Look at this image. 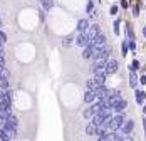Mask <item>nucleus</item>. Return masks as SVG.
<instances>
[{
  "mask_svg": "<svg viewBox=\"0 0 146 141\" xmlns=\"http://www.w3.org/2000/svg\"><path fill=\"white\" fill-rule=\"evenodd\" d=\"M111 54V47L101 45V47H92V59H108Z\"/></svg>",
  "mask_w": 146,
  "mask_h": 141,
  "instance_id": "1",
  "label": "nucleus"
},
{
  "mask_svg": "<svg viewBox=\"0 0 146 141\" xmlns=\"http://www.w3.org/2000/svg\"><path fill=\"white\" fill-rule=\"evenodd\" d=\"M106 42H108V41H106V37L102 35L101 32L89 39V45H91V47H101V45H106Z\"/></svg>",
  "mask_w": 146,
  "mask_h": 141,
  "instance_id": "2",
  "label": "nucleus"
},
{
  "mask_svg": "<svg viewBox=\"0 0 146 141\" xmlns=\"http://www.w3.org/2000/svg\"><path fill=\"white\" fill-rule=\"evenodd\" d=\"M123 121H124V114H117V116H114V118H111V121H109V129L111 131H117L119 128H121V124H123Z\"/></svg>",
  "mask_w": 146,
  "mask_h": 141,
  "instance_id": "3",
  "label": "nucleus"
},
{
  "mask_svg": "<svg viewBox=\"0 0 146 141\" xmlns=\"http://www.w3.org/2000/svg\"><path fill=\"white\" fill-rule=\"evenodd\" d=\"M0 104H3V106H10L12 104V92L9 89H2L0 87Z\"/></svg>",
  "mask_w": 146,
  "mask_h": 141,
  "instance_id": "4",
  "label": "nucleus"
},
{
  "mask_svg": "<svg viewBox=\"0 0 146 141\" xmlns=\"http://www.w3.org/2000/svg\"><path fill=\"white\" fill-rule=\"evenodd\" d=\"M117 70V61L116 59H106V74H114Z\"/></svg>",
  "mask_w": 146,
  "mask_h": 141,
  "instance_id": "5",
  "label": "nucleus"
},
{
  "mask_svg": "<svg viewBox=\"0 0 146 141\" xmlns=\"http://www.w3.org/2000/svg\"><path fill=\"white\" fill-rule=\"evenodd\" d=\"M119 129L123 131V134H131V131L134 129V123H133L131 119H124Z\"/></svg>",
  "mask_w": 146,
  "mask_h": 141,
  "instance_id": "6",
  "label": "nucleus"
},
{
  "mask_svg": "<svg viewBox=\"0 0 146 141\" xmlns=\"http://www.w3.org/2000/svg\"><path fill=\"white\" fill-rule=\"evenodd\" d=\"M76 42H77L79 47H86V45H89V35L86 34V32H79V35H77Z\"/></svg>",
  "mask_w": 146,
  "mask_h": 141,
  "instance_id": "7",
  "label": "nucleus"
},
{
  "mask_svg": "<svg viewBox=\"0 0 146 141\" xmlns=\"http://www.w3.org/2000/svg\"><path fill=\"white\" fill-rule=\"evenodd\" d=\"M94 94H96V99H104L108 94H109V91L104 87V84L102 86H98L96 89H94Z\"/></svg>",
  "mask_w": 146,
  "mask_h": 141,
  "instance_id": "8",
  "label": "nucleus"
},
{
  "mask_svg": "<svg viewBox=\"0 0 146 141\" xmlns=\"http://www.w3.org/2000/svg\"><path fill=\"white\" fill-rule=\"evenodd\" d=\"M126 106H128V102H126V99H119V101H117L116 104H114V108H113V111H116L117 114L119 113H123V111H124V109H126Z\"/></svg>",
  "mask_w": 146,
  "mask_h": 141,
  "instance_id": "9",
  "label": "nucleus"
},
{
  "mask_svg": "<svg viewBox=\"0 0 146 141\" xmlns=\"http://www.w3.org/2000/svg\"><path fill=\"white\" fill-rule=\"evenodd\" d=\"M91 123L94 124V126H102L104 124V118H102V114L99 113H96V114H92V118H91Z\"/></svg>",
  "mask_w": 146,
  "mask_h": 141,
  "instance_id": "10",
  "label": "nucleus"
},
{
  "mask_svg": "<svg viewBox=\"0 0 146 141\" xmlns=\"http://www.w3.org/2000/svg\"><path fill=\"white\" fill-rule=\"evenodd\" d=\"M99 32H101V27H99L98 24H92V25H89L88 30H86V34L89 35V39H91V37H94V35H96V34H99Z\"/></svg>",
  "mask_w": 146,
  "mask_h": 141,
  "instance_id": "11",
  "label": "nucleus"
},
{
  "mask_svg": "<svg viewBox=\"0 0 146 141\" xmlns=\"http://www.w3.org/2000/svg\"><path fill=\"white\" fill-rule=\"evenodd\" d=\"M10 114H12L10 106H3V104H0V119H2V121H3V119H7Z\"/></svg>",
  "mask_w": 146,
  "mask_h": 141,
  "instance_id": "12",
  "label": "nucleus"
},
{
  "mask_svg": "<svg viewBox=\"0 0 146 141\" xmlns=\"http://www.w3.org/2000/svg\"><path fill=\"white\" fill-rule=\"evenodd\" d=\"M89 27V22H88V19H81L79 22H77V30L79 32H86Z\"/></svg>",
  "mask_w": 146,
  "mask_h": 141,
  "instance_id": "13",
  "label": "nucleus"
},
{
  "mask_svg": "<svg viewBox=\"0 0 146 141\" xmlns=\"http://www.w3.org/2000/svg\"><path fill=\"white\" fill-rule=\"evenodd\" d=\"M84 101H86L88 104H91V102H94V101H96V94H94V91H91V89H88V91H86V94H84Z\"/></svg>",
  "mask_w": 146,
  "mask_h": 141,
  "instance_id": "14",
  "label": "nucleus"
},
{
  "mask_svg": "<svg viewBox=\"0 0 146 141\" xmlns=\"http://www.w3.org/2000/svg\"><path fill=\"white\" fill-rule=\"evenodd\" d=\"M94 81H96V84L98 86H102L106 82V74H94V77H92Z\"/></svg>",
  "mask_w": 146,
  "mask_h": 141,
  "instance_id": "15",
  "label": "nucleus"
},
{
  "mask_svg": "<svg viewBox=\"0 0 146 141\" xmlns=\"http://www.w3.org/2000/svg\"><path fill=\"white\" fill-rule=\"evenodd\" d=\"M86 134H89V136H98V126H94V124L91 123V124L86 128Z\"/></svg>",
  "mask_w": 146,
  "mask_h": 141,
  "instance_id": "16",
  "label": "nucleus"
},
{
  "mask_svg": "<svg viewBox=\"0 0 146 141\" xmlns=\"http://www.w3.org/2000/svg\"><path fill=\"white\" fill-rule=\"evenodd\" d=\"M82 57H84V59H92V47H91V45H86V47H84Z\"/></svg>",
  "mask_w": 146,
  "mask_h": 141,
  "instance_id": "17",
  "label": "nucleus"
},
{
  "mask_svg": "<svg viewBox=\"0 0 146 141\" xmlns=\"http://www.w3.org/2000/svg\"><path fill=\"white\" fill-rule=\"evenodd\" d=\"M136 102H139V104H143L145 102V98H146V92L145 91H136Z\"/></svg>",
  "mask_w": 146,
  "mask_h": 141,
  "instance_id": "18",
  "label": "nucleus"
},
{
  "mask_svg": "<svg viewBox=\"0 0 146 141\" xmlns=\"http://www.w3.org/2000/svg\"><path fill=\"white\" fill-rule=\"evenodd\" d=\"M139 82V79L136 77V74H134V70H131V74H129V86L131 87H136V84Z\"/></svg>",
  "mask_w": 146,
  "mask_h": 141,
  "instance_id": "19",
  "label": "nucleus"
},
{
  "mask_svg": "<svg viewBox=\"0 0 146 141\" xmlns=\"http://www.w3.org/2000/svg\"><path fill=\"white\" fill-rule=\"evenodd\" d=\"M40 3H42V7L45 10H50L54 7V0H40Z\"/></svg>",
  "mask_w": 146,
  "mask_h": 141,
  "instance_id": "20",
  "label": "nucleus"
},
{
  "mask_svg": "<svg viewBox=\"0 0 146 141\" xmlns=\"http://www.w3.org/2000/svg\"><path fill=\"white\" fill-rule=\"evenodd\" d=\"M0 87H2V89H9V77L0 76Z\"/></svg>",
  "mask_w": 146,
  "mask_h": 141,
  "instance_id": "21",
  "label": "nucleus"
},
{
  "mask_svg": "<svg viewBox=\"0 0 146 141\" xmlns=\"http://www.w3.org/2000/svg\"><path fill=\"white\" fill-rule=\"evenodd\" d=\"M86 86H88V89H91V91H94V89L98 87V84H96V81H94V79H89L88 82H86Z\"/></svg>",
  "mask_w": 146,
  "mask_h": 141,
  "instance_id": "22",
  "label": "nucleus"
},
{
  "mask_svg": "<svg viewBox=\"0 0 146 141\" xmlns=\"http://www.w3.org/2000/svg\"><path fill=\"white\" fill-rule=\"evenodd\" d=\"M111 140H114V141H123V140H124V134H117V133H111Z\"/></svg>",
  "mask_w": 146,
  "mask_h": 141,
  "instance_id": "23",
  "label": "nucleus"
},
{
  "mask_svg": "<svg viewBox=\"0 0 146 141\" xmlns=\"http://www.w3.org/2000/svg\"><path fill=\"white\" fill-rule=\"evenodd\" d=\"M139 67H141V66H139V62H138V61L134 59V61L131 62V66H129V70H138Z\"/></svg>",
  "mask_w": 146,
  "mask_h": 141,
  "instance_id": "24",
  "label": "nucleus"
},
{
  "mask_svg": "<svg viewBox=\"0 0 146 141\" xmlns=\"http://www.w3.org/2000/svg\"><path fill=\"white\" fill-rule=\"evenodd\" d=\"M0 140H3V141L9 140V136H7V133H5V129H3V128H0Z\"/></svg>",
  "mask_w": 146,
  "mask_h": 141,
  "instance_id": "25",
  "label": "nucleus"
},
{
  "mask_svg": "<svg viewBox=\"0 0 146 141\" xmlns=\"http://www.w3.org/2000/svg\"><path fill=\"white\" fill-rule=\"evenodd\" d=\"M128 49H129V47H128V42H123V45H121V54H123V56H126Z\"/></svg>",
  "mask_w": 146,
  "mask_h": 141,
  "instance_id": "26",
  "label": "nucleus"
},
{
  "mask_svg": "<svg viewBox=\"0 0 146 141\" xmlns=\"http://www.w3.org/2000/svg\"><path fill=\"white\" fill-rule=\"evenodd\" d=\"M119 25H121V20L117 19L116 22H114V34H116V35H119Z\"/></svg>",
  "mask_w": 146,
  "mask_h": 141,
  "instance_id": "27",
  "label": "nucleus"
},
{
  "mask_svg": "<svg viewBox=\"0 0 146 141\" xmlns=\"http://www.w3.org/2000/svg\"><path fill=\"white\" fill-rule=\"evenodd\" d=\"M92 114H94V111H92V108H88V109L84 111V118H92Z\"/></svg>",
  "mask_w": 146,
  "mask_h": 141,
  "instance_id": "28",
  "label": "nucleus"
},
{
  "mask_svg": "<svg viewBox=\"0 0 146 141\" xmlns=\"http://www.w3.org/2000/svg\"><path fill=\"white\" fill-rule=\"evenodd\" d=\"M72 41H74V39L71 37V35H69V37H66V39H64V42H62V44L67 47V45H71V44H72Z\"/></svg>",
  "mask_w": 146,
  "mask_h": 141,
  "instance_id": "29",
  "label": "nucleus"
},
{
  "mask_svg": "<svg viewBox=\"0 0 146 141\" xmlns=\"http://www.w3.org/2000/svg\"><path fill=\"white\" fill-rule=\"evenodd\" d=\"M5 66V59H3V52H0V67Z\"/></svg>",
  "mask_w": 146,
  "mask_h": 141,
  "instance_id": "30",
  "label": "nucleus"
},
{
  "mask_svg": "<svg viewBox=\"0 0 146 141\" xmlns=\"http://www.w3.org/2000/svg\"><path fill=\"white\" fill-rule=\"evenodd\" d=\"M133 15H134V17H138V15H139V9H138L136 5L133 7Z\"/></svg>",
  "mask_w": 146,
  "mask_h": 141,
  "instance_id": "31",
  "label": "nucleus"
},
{
  "mask_svg": "<svg viewBox=\"0 0 146 141\" xmlns=\"http://www.w3.org/2000/svg\"><path fill=\"white\" fill-rule=\"evenodd\" d=\"M128 47H129V49H131V51H136V42H128Z\"/></svg>",
  "mask_w": 146,
  "mask_h": 141,
  "instance_id": "32",
  "label": "nucleus"
},
{
  "mask_svg": "<svg viewBox=\"0 0 146 141\" xmlns=\"http://www.w3.org/2000/svg\"><path fill=\"white\" fill-rule=\"evenodd\" d=\"M0 41H2V42H7V35H5L2 30H0Z\"/></svg>",
  "mask_w": 146,
  "mask_h": 141,
  "instance_id": "33",
  "label": "nucleus"
},
{
  "mask_svg": "<svg viewBox=\"0 0 146 141\" xmlns=\"http://www.w3.org/2000/svg\"><path fill=\"white\" fill-rule=\"evenodd\" d=\"M111 14H113V15L117 14V7H116V5H113V7H111Z\"/></svg>",
  "mask_w": 146,
  "mask_h": 141,
  "instance_id": "34",
  "label": "nucleus"
},
{
  "mask_svg": "<svg viewBox=\"0 0 146 141\" xmlns=\"http://www.w3.org/2000/svg\"><path fill=\"white\" fill-rule=\"evenodd\" d=\"M121 7H123V9H128V2H126V0H121Z\"/></svg>",
  "mask_w": 146,
  "mask_h": 141,
  "instance_id": "35",
  "label": "nucleus"
},
{
  "mask_svg": "<svg viewBox=\"0 0 146 141\" xmlns=\"http://www.w3.org/2000/svg\"><path fill=\"white\" fill-rule=\"evenodd\" d=\"M92 7H94V5H92V2H89V3H88V12H92Z\"/></svg>",
  "mask_w": 146,
  "mask_h": 141,
  "instance_id": "36",
  "label": "nucleus"
},
{
  "mask_svg": "<svg viewBox=\"0 0 146 141\" xmlns=\"http://www.w3.org/2000/svg\"><path fill=\"white\" fill-rule=\"evenodd\" d=\"M139 82H141V84H145V86H146V76H143V77L139 79Z\"/></svg>",
  "mask_w": 146,
  "mask_h": 141,
  "instance_id": "37",
  "label": "nucleus"
},
{
  "mask_svg": "<svg viewBox=\"0 0 146 141\" xmlns=\"http://www.w3.org/2000/svg\"><path fill=\"white\" fill-rule=\"evenodd\" d=\"M143 35H145V37H146V27L143 29Z\"/></svg>",
  "mask_w": 146,
  "mask_h": 141,
  "instance_id": "38",
  "label": "nucleus"
},
{
  "mask_svg": "<svg viewBox=\"0 0 146 141\" xmlns=\"http://www.w3.org/2000/svg\"><path fill=\"white\" fill-rule=\"evenodd\" d=\"M143 113H145V114H146V104H145V108H143Z\"/></svg>",
  "mask_w": 146,
  "mask_h": 141,
  "instance_id": "39",
  "label": "nucleus"
}]
</instances>
